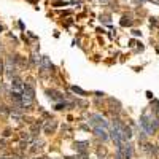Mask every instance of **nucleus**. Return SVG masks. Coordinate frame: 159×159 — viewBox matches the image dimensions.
<instances>
[{
    "label": "nucleus",
    "mask_w": 159,
    "mask_h": 159,
    "mask_svg": "<svg viewBox=\"0 0 159 159\" xmlns=\"http://www.w3.org/2000/svg\"><path fill=\"white\" fill-rule=\"evenodd\" d=\"M0 115H2V116H7L8 110H5V107H0Z\"/></svg>",
    "instance_id": "ddd939ff"
},
{
    "label": "nucleus",
    "mask_w": 159,
    "mask_h": 159,
    "mask_svg": "<svg viewBox=\"0 0 159 159\" xmlns=\"http://www.w3.org/2000/svg\"><path fill=\"white\" fill-rule=\"evenodd\" d=\"M140 126H142V129L150 135V134H153V132L158 131L159 119L156 116H153V115H150L148 111H145V113L142 115V119H140Z\"/></svg>",
    "instance_id": "f257e3e1"
},
{
    "label": "nucleus",
    "mask_w": 159,
    "mask_h": 159,
    "mask_svg": "<svg viewBox=\"0 0 159 159\" xmlns=\"http://www.w3.org/2000/svg\"><path fill=\"white\" fill-rule=\"evenodd\" d=\"M5 73H7L8 80H13L14 76H16V65L13 64V59L11 57L7 59V64H5Z\"/></svg>",
    "instance_id": "7ed1b4c3"
},
{
    "label": "nucleus",
    "mask_w": 159,
    "mask_h": 159,
    "mask_svg": "<svg viewBox=\"0 0 159 159\" xmlns=\"http://www.w3.org/2000/svg\"><path fill=\"white\" fill-rule=\"evenodd\" d=\"M142 150H143V153H146V154L151 156V158L159 154V148H158V146H154V145H151V143H143Z\"/></svg>",
    "instance_id": "20e7f679"
},
{
    "label": "nucleus",
    "mask_w": 159,
    "mask_h": 159,
    "mask_svg": "<svg viewBox=\"0 0 159 159\" xmlns=\"http://www.w3.org/2000/svg\"><path fill=\"white\" fill-rule=\"evenodd\" d=\"M72 91H73L75 94H80V96H86V92H84L83 89H80V88H76V86H73V88H72Z\"/></svg>",
    "instance_id": "9b49d317"
},
{
    "label": "nucleus",
    "mask_w": 159,
    "mask_h": 159,
    "mask_svg": "<svg viewBox=\"0 0 159 159\" xmlns=\"http://www.w3.org/2000/svg\"><path fill=\"white\" fill-rule=\"evenodd\" d=\"M94 134H96L97 138H102V140H108V131L107 127H102V126H99V127H94Z\"/></svg>",
    "instance_id": "423d86ee"
},
{
    "label": "nucleus",
    "mask_w": 159,
    "mask_h": 159,
    "mask_svg": "<svg viewBox=\"0 0 159 159\" xmlns=\"http://www.w3.org/2000/svg\"><path fill=\"white\" fill-rule=\"evenodd\" d=\"M38 65H40V69H42V70H45V69L51 70V69H53L51 61H49V59L46 57V56H43V57H42V61H40V64H38Z\"/></svg>",
    "instance_id": "1a4fd4ad"
},
{
    "label": "nucleus",
    "mask_w": 159,
    "mask_h": 159,
    "mask_svg": "<svg viewBox=\"0 0 159 159\" xmlns=\"http://www.w3.org/2000/svg\"><path fill=\"white\" fill-rule=\"evenodd\" d=\"M46 94H48L49 96V99H51V100H54V102H62L64 100V96L61 92H59V91H54V89H51V91H46Z\"/></svg>",
    "instance_id": "6e6552de"
},
{
    "label": "nucleus",
    "mask_w": 159,
    "mask_h": 159,
    "mask_svg": "<svg viewBox=\"0 0 159 159\" xmlns=\"http://www.w3.org/2000/svg\"><path fill=\"white\" fill-rule=\"evenodd\" d=\"M35 100V91L30 84H24V89H22V105L24 107H30Z\"/></svg>",
    "instance_id": "f03ea898"
},
{
    "label": "nucleus",
    "mask_w": 159,
    "mask_h": 159,
    "mask_svg": "<svg viewBox=\"0 0 159 159\" xmlns=\"http://www.w3.org/2000/svg\"><path fill=\"white\" fill-rule=\"evenodd\" d=\"M2 30H3V27H2V24H0V32H2Z\"/></svg>",
    "instance_id": "dca6fc26"
},
{
    "label": "nucleus",
    "mask_w": 159,
    "mask_h": 159,
    "mask_svg": "<svg viewBox=\"0 0 159 159\" xmlns=\"http://www.w3.org/2000/svg\"><path fill=\"white\" fill-rule=\"evenodd\" d=\"M88 145H89L88 142H76V143H75V148H78V150H81V151H84Z\"/></svg>",
    "instance_id": "9d476101"
},
{
    "label": "nucleus",
    "mask_w": 159,
    "mask_h": 159,
    "mask_svg": "<svg viewBox=\"0 0 159 159\" xmlns=\"http://www.w3.org/2000/svg\"><path fill=\"white\" fill-rule=\"evenodd\" d=\"M99 2H100V3H108L110 0H99Z\"/></svg>",
    "instance_id": "2eb2a0df"
},
{
    "label": "nucleus",
    "mask_w": 159,
    "mask_h": 159,
    "mask_svg": "<svg viewBox=\"0 0 159 159\" xmlns=\"http://www.w3.org/2000/svg\"><path fill=\"white\" fill-rule=\"evenodd\" d=\"M100 21H104V22H107V24H108V22H110V18H108V16H100Z\"/></svg>",
    "instance_id": "4468645a"
},
{
    "label": "nucleus",
    "mask_w": 159,
    "mask_h": 159,
    "mask_svg": "<svg viewBox=\"0 0 159 159\" xmlns=\"http://www.w3.org/2000/svg\"><path fill=\"white\" fill-rule=\"evenodd\" d=\"M91 124L94 126V127H99V126H102V127H107V123H105V119L104 118L100 116V115H92V116H91Z\"/></svg>",
    "instance_id": "39448f33"
},
{
    "label": "nucleus",
    "mask_w": 159,
    "mask_h": 159,
    "mask_svg": "<svg viewBox=\"0 0 159 159\" xmlns=\"http://www.w3.org/2000/svg\"><path fill=\"white\" fill-rule=\"evenodd\" d=\"M132 21L129 19V18H123V21H121V26H131Z\"/></svg>",
    "instance_id": "f8f14e48"
},
{
    "label": "nucleus",
    "mask_w": 159,
    "mask_h": 159,
    "mask_svg": "<svg viewBox=\"0 0 159 159\" xmlns=\"http://www.w3.org/2000/svg\"><path fill=\"white\" fill-rule=\"evenodd\" d=\"M11 89H13L14 92H19V91H22V89H24L22 80L19 78V76H14V78L11 80Z\"/></svg>",
    "instance_id": "0eeeda50"
}]
</instances>
